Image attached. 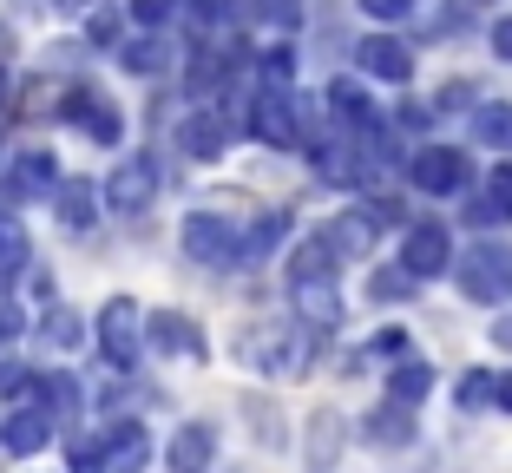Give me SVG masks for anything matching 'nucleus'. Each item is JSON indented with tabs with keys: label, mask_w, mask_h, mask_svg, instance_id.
I'll use <instances>...</instances> for the list:
<instances>
[{
	"label": "nucleus",
	"mask_w": 512,
	"mask_h": 473,
	"mask_svg": "<svg viewBox=\"0 0 512 473\" xmlns=\"http://www.w3.org/2000/svg\"><path fill=\"white\" fill-rule=\"evenodd\" d=\"M355 73L381 79V86H407V79H414V46L394 40V33H375V40L355 46Z\"/></svg>",
	"instance_id": "2eb2a0df"
},
{
	"label": "nucleus",
	"mask_w": 512,
	"mask_h": 473,
	"mask_svg": "<svg viewBox=\"0 0 512 473\" xmlns=\"http://www.w3.org/2000/svg\"><path fill=\"white\" fill-rule=\"evenodd\" d=\"M493 401H499V408H506V414H512V375H499V388H493Z\"/></svg>",
	"instance_id": "37998d69"
},
{
	"label": "nucleus",
	"mask_w": 512,
	"mask_h": 473,
	"mask_svg": "<svg viewBox=\"0 0 512 473\" xmlns=\"http://www.w3.org/2000/svg\"><path fill=\"white\" fill-rule=\"evenodd\" d=\"M145 349L171 355V362H204V355H211V336H204L184 309H151L145 316Z\"/></svg>",
	"instance_id": "9d476101"
},
{
	"label": "nucleus",
	"mask_w": 512,
	"mask_h": 473,
	"mask_svg": "<svg viewBox=\"0 0 512 473\" xmlns=\"http://www.w3.org/2000/svg\"><path fill=\"white\" fill-rule=\"evenodd\" d=\"M368 355H394V362H401V355H414V342H407V329H381V336L368 342Z\"/></svg>",
	"instance_id": "4c0bfd02"
},
{
	"label": "nucleus",
	"mask_w": 512,
	"mask_h": 473,
	"mask_svg": "<svg viewBox=\"0 0 512 473\" xmlns=\"http://www.w3.org/2000/svg\"><path fill=\"white\" fill-rule=\"evenodd\" d=\"M355 7H362L368 20H381V27H394V20H407L421 0H355Z\"/></svg>",
	"instance_id": "c9c22d12"
},
{
	"label": "nucleus",
	"mask_w": 512,
	"mask_h": 473,
	"mask_svg": "<svg viewBox=\"0 0 512 473\" xmlns=\"http://www.w3.org/2000/svg\"><path fill=\"white\" fill-rule=\"evenodd\" d=\"M237 92L230 99H204V106H191L184 112V125H178V152L191 158V165H217V158L230 152V138H237Z\"/></svg>",
	"instance_id": "39448f33"
},
{
	"label": "nucleus",
	"mask_w": 512,
	"mask_h": 473,
	"mask_svg": "<svg viewBox=\"0 0 512 473\" xmlns=\"http://www.w3.org/2000/svg\"><path fill=\"white\" fill-rule=\"evenodd\" d=\"M486 46H493V60L512 66V14H499L493 27H486Z\"/></svg>",
	"instance_id": "58836bf2"
},
{
	"label": "nucleus",
	"mask_w": 512,
	"mask_h": 473,
	"mask_svg": "<svg viewBox=\"0 0 512 473\" xmlns=\"http://www.w3.org/2000/svg\"><path fill=\"white\" fill-rule=\"evenodd\" d=\"M460 270H453V283H460V296L467 303H506L512 296V250L506 244H467V257H453Z\"/></svg>",
	"instance_id": "423d86ee"
},
{
	"label": "nucleus",
	"mask_w": 512,
	"mask_h": 473,
	"mask_svg": "<svg viewBox=\"0 0 512 473\" xmlns=\"http://www.w3.org/2000/svg\"><path fill=\"white\" fill-rule=\"evenodd\" d=\"M119 7H99V14L86 20V46H106V53H119Z\"/></svg>",
	"instance_id": "f704fd0d"
},
{
	"label": "nucleus",
	"mask_w": 512,
	"mask_h": 473,
	"mask_svg": "<svg viewBox=\"0 0 512 473\" xmlns=\"http://www.w3.org/2000/svg\"><path fill=\"white\" fill-rule=\"evenodd\" d=\"M178 244L197 270H243V224H230L224 211H191L178 224Z\"/></svg>",
	"instance_id": "20e7f679"
},
{
	"label": "nucleus",
	"mask_w": 512,
	"mask_h": 473,
	"mask_svg": "<svg viewBox=\"0 0 512 473\" xmlns=\"http://www.w3.org/2000/svg\"><path fill=\"white\" fill-rule=\"evenodd\" d=\"M407 184L427 191V198H460L473 184V158L460 145H421V152H407Z\"/></svg>",
	"instance_id": "6e6552de"
},
{
	"label": "nucleus",
	"mask_w": 512,
	"mask_h": 473,
	"mask_svg": "<svg viewBox=\"0 0 512 473\" xmlns=\"http://www.w3.org/2000/svg\"><path fill=\"white\" fill-rule=\"evenodd\" d=\"M493 388H499V375H493V368H467V375L453 382V408H460V414L486 408V401H493Z\"/></svg>",
	"instance_id": "c756f323"
},
{
	"label": "nucleus",
	"mask_w": 512,
	"mask_h": 473,
	"mask_svg": "<svg viewBox=\"0 0 512 473\" xmlns=\"http://www.w3.org/2000/svg\"><path fill=\"white\" fill-rule=\"evenodd\" d=\"M335 270H342V263L329 257V244H322V237L296 244V257H289V303H296V316H302V329H309V336H329V329H342V316H348Z\"/></svg>",
	"instance_id": "f257e3e1"
},
{
	"label": "nucleus",
	"mask_w": 512,
	"mask_h": 473,
	"mask_svg": "<svg viewBox=\"0 0 512 473\" xmlns=\"http://www.w3.org/2000/svg\"><path fill=\"white\" fill-rule=\"evenodd\" d=\"M53 434H60V421H53L46 408H14L7 421H0V454L7 460H33V454L53 447Z\"/></svg>",
	"instance_id": "f3484780"
},
{
	"label": "nucleus",
	"mask_w": 512,
	"mask_h": 473,
	"mask_svg": "<svg viewBox=\"0 0 512 473\" xmlns=\"http://www.w3.org/2000/svg\"><path fill=\"white\" fill-rule=\"evenodd\" d=\"M329 112H335V125H342L348 138H375V132H381L375 92L362 86V73H342V79H329Z\"/></svg>",
	"instance_id": "4468645a"
},
{
	"label": "nucleus",
	"mask_w": 512,
	"mask_h": 473,
	"mask_svg": "<svg viewBox=\"0 0 512 473\" xmlns=\"http://www.w3.org/2000/svg\"><path fill=\"white\" fill-rule=\"evenodd\" d=\"M401 270L414 276V283L447 276L453 270V237H447V224H407V237H401Z\"/></svg>",
	"instance_id": "ddd939ff"
},
{
	"label": "nucleus",
	"mask_w": 512,
	"mask_h": 473,
	"mask_svg": "<svg viewBox=\"0 0 512 473\" xmlns=\"http://www.w3.org/2000/svg\"><path fill=\"white\" fill-rule=\"evenodd\" d=\"M99 198H106V211H119V217L151 211V198H158V165H151V152L145 158H119V165L106 171V184H99Z\"/></svg>",
	"instance_id": "1a4fd4ad"
},
{
	"label": "nucleus",
	"mask_w": 512,
	"mask_h": 473,
	"mask_svg": "<svg viewBox=\"0 0 512 473\" xmlns=\"http://www.w3.org/2000/svg\"><path fill=\"white\" fill-rule=\"evenodd\" d=\"M434 395V368L421 362V355H401L388 375V401H401V408H421V401Z\"/></svg>",
	"instance_id": "393cba45"
},
{
	"label": "nucleus",
	"mask_w": 512,
	"mask_h": 473,
	"mask_svg": "<svg viewBox=\"0 0 512 473\" xmlns=\"http://www.w3.org/2000/svg\"><path fill=\"white\" fill-rule=\"evenodd\" d=\"M119 66L132 79H165L171 73V46L165 33H138V40H119Z\"/></svg>",
	"instance_id": "4be33fe9"
},
{
	"label": "nucleus",
	"mask_w": 512,
	"mask_h": 473,
	"mask_svg": "<svg viewBox=\"0 0 512 473\" xmlns=\"http://www.w3.org/2000/svg\"><path fill=\"white\" fill-rule=\"evenodd\" d=\"M467 7H486V0H467Z\"/></svg>",
	"instance_id": "49530a36"
},
{
	"label": "nucleus",
	"mask_w": 512,
	"mask_h": 473,
	"mask_svg": "<svg viewBox=\"0 0 512 473\" xmlns=\"http://www.w3.org/2000/svg\"><path fill=\"white\" fill-rule=\"evenodd\" d=\"M40 336L53 342V349H79V342H86L92 329H86V322H79V309L53 303V309H46V322H40Z\"/></svg>",
	"instance_id": "cd10ccee"
},
{
	"label": "nucleus",
	"mask_w": 512,
	"mask_h": 473,
	"mask_svg": "<svg viewBox=\"0 0 512 473\" xmlns=\"http://www.w3.org/2000/svg\"><path fill=\"white\" fill-rule=\"evenodd\" d=\"M467 224H480V230L512 224V165H493L486 191H480V198H467Z\"/></svg>",
	"instance_id": "412c9836"
},
{
	"label": "nucleus",
	"mask_w": 512,
	"mask_h": 473,
	"mask_svg": "<svg viewBox=\"0 0 512 473\" xmlns=\"http://www.w3.org/2000/svg\"><path fill=\"white\" fill-rule=\"evenodd\" d=\"M46 191H60V165H53V152H14L7 165H0V204H7V211L46 198Z\"/></svg>",
	"instance_id": "f8f14e48"
},
{
	"label": "nucleus",
	"mask_w": 512,
	"mask_h": 473,
	"mask_svg": "<svg viewBox=\"0 0 512 473\" xmlns=\"http://www.w3.org/2000/svg\"><path fill=\"white\" fill-rule=\"evenodd\" d=\"M125 14H132V20H138L145 33H165L171 20H184V0H132Z\"/></svg>",
	"instance_id": "2f4dec72"
},
{
	"label": "nucleus",
	"mask_w": 512,
	"mask_h": 473,
	"mask_svg": "<svg viewBox=\"0 0 512 473\" xmlns=\"http://www.w3.org/2000/svg\"><path fill=\"white\" fill-rule=\"evenodd\" d=\"M394 125H401V132H427V125H434V106H401Z\"/></svg>",
	"instance_id": "ea45409f"
},
{
	"label": "nucleus",
	"mask_w": 512,
	"mask_h": 473,
	"mask_svg": "<svg viewBox=\"0 0 512 473\" xmlns=\"http://www.w3.org/2000/svg\"><path fill=\"white\" fill-rule=\"evenodd\" d=\"M493 342H499V349H512V316H499V322H493Z\"/></svg>",
	"instance_id": "79ce46f5"
},
{
	"label": "nucleus",
	"mask_w": 512,
	"mask_h": 473,
	"mask_svg": "<svg viewBox=\"0 0 512 473\" xmlns=\"http://www.w3.org/2000/svg\"><path fill=\"white\" fill-rule=\"evenodd\" d=\"M20 336H27V316H20V303H7V296H0V349H14Z\"/></svg>",
	"instance_id": "e433bc0d"
},
{
	"label": "nucleus",
	"mask_w": 512,
	"mask_h": 473,
	"mask_svg": "<svg viewBox=\"0 0 512 473\" xmlns=\"http://www.w3.org/2000/svg\"><path fill=\"white\" fill-rule=\"evenodd\" d=\"M0 165H7V138H0Z\"/></svg>",
	"instance_id": "a18cd8bd"
},
{
	"label": "nucleus",
	"mask_w": 512,
	"mask_h": 473,
	"mask_svg": "<svg viewBox=\"0 0 512 473\" xmlns=\"http://www.w3.org/2000/svg\"><path fill=\"white\" fill-rule=\"evenodd\" d=\"M33 388H40V368L0 355V401H20V395H33Z\"/></svg>",
	"instance_id": "72a5a7b5"
},
{
	"label": "nucleus",
	"mask_w": 512,
	"mask_h": 473,
	"mask_svg": "<svg viewBox=\"0 0 512 473\" xmlns=\"http://www.w3.org/2000/svg\"><path fill=\"white\" fill-rule=\"evenodd\" d=\"M53 112H60V119L73 125V132H86L92 145H106V152H112V145L125 138V112L112 106L106 92H86V86H73V92H66V106H53Z\"/></svg>",
	"instance_id": "9b49d317"
},
{
	"label": "nucleus",
	"mask_w": 512,
	"mask_h": 473,
	"mask_svg": "<svg viewBox=\"0 0 512 473\" xmlns=\"http://www.w3.org/2000/svg\"><path fill=\"white\" fill-rule=\"evenodd\" d=\"M92 342H99V362L112 375H138V362H145V309L132 296H106L99 316H92Z\"/></svg>",
	"instance_id": "7ed1b4c3"
},
{
	"label": "nucleus",
	"mask_w": 512,
	"mask_h": 473,
	"mask_svg": "<svg viewBox=\"0 0 512 473\" xmlns=\"http://www.w3.org/2000/svg\"><path fill=\"white\" fill-rule=\"evenodd\" d=\"M283 237H289V211H276V204H270V211H256L250 224H243V270H256Z\"/></svg>",
	"instance_id": "b1692460"
},
{
	"label": "nucleus",
	"mask_w": 512,
	"mask_h": 473,
	"mask_svg": "<svg viewBox=\"0 0 512 473\" xmlns=\"http://www.w3.org/2000/svg\"><path fill=\"white\" fill-rule=\"evenodd\" d=\"M27 290L40 296V303H53V276H46V270H33V276H27Z\"/></svg>",
	"instance_id": "a19ab883"
},
{
	"label": "nucleus",
	"mask_w": 512,
	"mask_h": 473,
	"mask_svg": "<svg viewBox=\"0 0 512 473\" xmlns=\"http://www.w3.org/2000/svg\"><path fill=\"white\" fill-rule=\"evenodd\" d=\"M473 138H480V145H499V152H512V106H506V99L473 106Z\"/></svg>",
	"instance_id": "bb28decb"
},
{
	"label": "nucleus",
	"mask_w": 512,
	"mask_h": 473,
	"mask_svg": "<svg viewBox=\"0 0 512 473\" xmlns=\"http://www.w3.org/2000/svg\"><path fill=\"white\" fill-rule=\"evenodd\" d=\"M414 290H421V283H414L401 263H394V270H375V276H368V296H375V303H407Z\"/></svg>",
	"instance_id": "473e14b6"
},
{
	"label": "nucleus",
	"mask_w": 512,
	"mask_h": 473,
	"mask_svg": "<svg viewBox=\"0 0 512 473\" xmlns=\"http://www.w3.org/2000/svg\"><path fill=\"white\" fill-rule=\"evenodd\" d=\"M99 204H106V198H99V184H92V178H60V191H53V211H60L66 230H86L92 217H99Z\"/></svg>",
	"instance_id": "5701e85b"
},
{
	"label": "nucleus",
	"mask_w": 512,
	"mask_h": 473,
	"mask_svg": "<svg viewBox=\"0 0 512 473\" xmlns=\"http://www.w3.org/2000/svg\"><path fill=\"white\" fill-rule=\"evenodd\" d=\"M237 355H243V368L270 375V382H302L316 342H309L302 322H263V329H243L237 336Z\"/></svg>",
	"instance_id": "f03ea898"
},
{
	"label": "nucleus",
	"mask_w": 512,
	"mask_h": 473,
	"mask_svg": "<svg viewBox=\"0 0 512 473\" xmlns=\"http://www.w3.org/2000/svg\"><path fill=\"white\" fill-rule=\"evenodd\" d=\"M362 434L368 447H407L414 441V408H401V401H381V408H368L362 414Z\"/></svg>",
	"instance_id": "aec40b11"
},
{
	"label": "nucleus",
	"mask_w": 512,
	"mask_h": 473,
	"mask_svg": "<svg viewBox=\"0 0 512 473\" xmlns=\"http://www.w3.org/2000/svg\"><path fill=\"white\" fill-rule=\"evenodd\" d=\"M7 92H14V79H7V66H0V99H7Z\"/></svg>",
	"instance_id": "c03bdc74"
},
{
	"label": "nucleus",
	"mask_w": 512,
	"mask_h": 473,
	"mask_svg": "<svg viewBox=\"0 0 512 473\" xmlns=\"http://www.w3.org/2000/svg\"><path fill=\"white\" fill-rule=\"evenodd\" d=\"M33 263V244H27V224H20L14 211H0V290L14 283V276H27Z\"/></svg>",
	"instance_id": "a878e982"
},
{
	"label": "nucleus",
	"mask_w": 512,
	"mask_h": 473,
	"mask_svg": "<svg viewBox=\"0 0 512 473\" xmlns=\"http://www.w3.org/2000/svg\"><path fill=\"white\" fill-rule=\"evenodd\" d=\"M243 414H250V434H256L263 447H270V454H276V447H289V434H283V414H276V401H256V395H243Z\"/></svg>",
	"instance_id": "c85d7f7f"
},
{
	"label": "nucleus",
	"mask_w": 512,
	"mask_h": 473,
	"mask_svg": "<svg viewBox=\"0 0 512 473\" xmlns=\"http://www.w3.org/2000/svg\"><path fill=\"white\" fill-rule=\"evenodd\" d=\"M342 447H348V421L335 408L309 414V434H302V467L309 473H335L342 467Z\"/></svg>",
	"instance_id": "a211bd4d"
},
{
	"label": "nucleus",
	"mask_w": 512,
	"mask_h": 473,
	"mask_svg": "<svg viewBox=\"0 0 512 473\" xmlns=\"http://www.w3.org/2000/svg\"><path fill=\"white\" fill-rule=\"evenodd\" d=\"M256 86H276V92L296 86V46H270L263 66H256Z\"/></svg>",
	"instance_id": "7c9ffc66"
},
{
	"label": "nucleus",
	"mask_w": 512,
	"mask_h": 473,
	"mask_svg": "<svg viewBox=\"0 0 512 473\" xmlns=\"http://www.w3.org/2000/svg\"><path fill=\"white\" fill-rule=\"evenodd\" d=\"M250 138L270 145V152H296L302 145V99L296 92H276V86H256L250 92Z\"/></svg>",
	"instance_id": "0eeeda50"
},
{
	"label": "nucleus",
	"mask_w": 512,
	"mask_h": 473,
	"mask_svg": "<svg viewBox=\"0 0 512 473\" xmlns=\"http://www.w3.org/2000/svg\"><path fill=\"white\" fill-rule=\"evenodd\" d=\"M316 237L329 244V257H335V263H362L368 250H375V217H362V204H355V211L329 217V224H322Z\"/></svg>",
	"instance_id": "6ab92c4d"
},
{
	"label": "nucleus",
	"mask_w": 512,
	"mask_h": 473,
	"mask_svg": "<svg viewBox=\"0 0 512 473\" xmlns=\"http://www.w3.org/2000/svg\"><path fill=\"white\" fill-rule=\"evenodd\" d=\"M217 447H224L217 421H184V428L171 434V447H165V473H211Z\"/></svg>",
	"instance_id": "dca6fc26"
}]
</instances>
